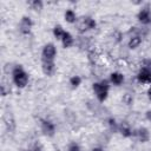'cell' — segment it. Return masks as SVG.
<instances>
[{
	"label": "cell",
	"instance_id": "1",
	"mask_svg": "<svg viewBox=\"0 0 151 151\" xmlns=\"http://www.w3.org/2000/svg\"><path fill=\"white\" fill-rule=\"evenodd\" d=\"M12 81L18 88H25L29 83V76L22 67V65H15L13 66L11 71Z\"/></svg>",
	"mask_w": 151,
	"mask_h": 151
},
{
	"label": "cell",
	"instance_id": "2",
	"mask_svg": "<svg viewBox=\"0 0 151 151\" xmlns=\"http://www.w3.org/2000/svg\"><path fill=\"white\" fill-rule=\"evenodd\" d=\"M92 91L99 103L106 101L109 98V92H110V81L109 80H100L96 81L92 84Z\"/></svg>",
	"mask_w": 151,
	"mask_h": 151
},
{
	"label": "cell",
	"instance_id": "3",
	"mask_svg": "<svg viewBox=\"0 0 151 151\" xmlns=\"http://www.w3.org/2000/svg\"><path fill=\"white\" fill-rule=\"evenodd\" d=\"M77 27L80 33H85L86 31L94 29L97 27V21L92 17H83L77 20Z\"/></svg>",
	"mask_w": 151,
	"mask_h": 151
},
{
	"label": "cell",
	"instance_id": "4",
	"mask_svg": "<svg viewBox=\"0 0 151 151\" xmlns=\"http://www.w3.org/2000/svg\"><path fill=\"white\" fill-rule=\"evenodd\" d=\"M57 47L53 42H47L41 50V61H54L57 57Z\"/></svg>",
	"mask_w": 151,
	"mask_h": 151
},
{
	"label": "cell",
	"instance_id": "5",
	"mask_svg": "<svg viewBox=\"0 0 151 151\" xmlns=\"http://www.w3.org/2000/svg\"><path fill=\"white\" fill-rule=\"evenodd\" d=\"M40 130L46 137H53L55 134V124L50 119H41L40 120Z\"/></svg>",
	"mask_w": 151,
	"mask_h": 151
},
{
	"label": "cell",
	"instance_id": "6",
	"mask_svg": "<svg viewBox=\"0 0 151 151\" xmlns=\"http://www.w3.org/2000/svg\"><path fill=\"white\" fill-rule=\"evenodd\" d=\"M32 28H33V21L27 15H24L21 17L20 19V22H19V31L22 35H29L31 32H32Z\"/></svg>",
	"mask_w": 151,
	"mask_h": 151
},
{
	"label": "cell",
	"instance_id": "7",
	"mask_svg": "<svg viewBox=\"0 0 151 151\" xmlns=\"http://www.w3.org/2000/svg\"><path fill=\"white\" fill-rule=\"evenodd\" d=\"M136 79L139 84H151V68L142 66L137 72Z\"/></svg>",
	"mask_w": 151,
	"mask_h": 151
},
{
	"label": "cell",
	"instance_id": "8",
	"mask_svg": "<svg viewBox=\"0 0 151 151\" xmlns=\"http://www.w3.org/2000/svg\"><path fill=\"white\" fill-rule=\"evenodd\" d=\"M137 19L142 25H150L151 24V8L149 6L143 7L137 13Z\"/></svg>",
	"mask_w": 151,
	"mask_h": 151
},
{
	"label": "cell",
	"instance_id": "9",
	"mask_svg": "<svg viewBox=\"0 0 151 151\" xmlns=\"http://www.w3.org/2000/svg\"><path fill=\"white\" fill-rule=\"evenodd\" d=\"M118 132L124 137V138H130L133 136L134 133V130L132 129L131 124L126 120H122L119 123V127H118Z\"/></svg>",
	"mask_w": 151,
	"mask_h": 151
},
{
	"label": "cell",
	"instance_id": "10",
	"mask_svg": "<svg viewBox=\"0 0 151 151\" xmlns=\"http://www.w3.org/2000/svg\"><path fill=\"white\" fill-rule=\"evenodd\" d=\"M133 136L138 139L139 143H147V142L150 140V132H149V130H147L146 127H144V126H140V127H138L137 130H134Z\"/></svg>",
	"mask_w": 151,
	"mask_h": 151
},
{
	"label": "cell",
	"instance_id": "11",
	"mask_svg": "<svg viewBox=\"0 0 151 151\" xmlns=\"http://www.w3.org/2000/svg\"><path fill=\"white\" fill-rule=\"evenodd\" d=\"M109 81L111 85L113 86H120L124 84L125 81V77L122 72H118V71H114V72H111L110 73V77H109Z\"/></svg>",
	"mask_w": 151,
	"mask_h": 151
},
{
	"label": "cell",
	"instance_id": "12",
	"mask_svg": "<svg viewBox=\"0 0 151 151\" xmlns=\"http://www.w3.org/2000/svg\"><path fill=\"white\" fill-rule=\"evenodd\" d=\"M55 70H57L55 61H41V71L45 76L52 77L55 73Z\"/></svg>",
	"mask_w": 151,
	"mask_h": 151
},
{
	"label": "cell",
	"instance_id": "13",
	"mask_svg": "<svg viewBox=\"0 0 151 151\" xmlns=\"http://www.w3.org/2000/svg\"><path fill=\"white\" fill-rule=\"evenodd\" d=\"M142 41H143L142 35H139V34H132L130 37L129 41H127V47L130 50H136V48H138L140 46Z\"/></svg>",
	"mask_w": 151,
	"mask_h": 151
},
{
	"label": "cell",
	"instance_id": "14",
	"mask_svg": "<svg viewBox=\"0 0 151 151\" xmlns=\"http://www.w3.org/2000/svg\"><path fill=\"white\" fill-rule=\"evenodd\" d=\"M61 45H63V47L64 48H71L73 45H74V38H73V35L70 33V32H65V34L63 35V38H61Z\"/></svg>",
	"mask_w": 151,
	"mask_h": 151
},
{
	"label": "cell",
	"instance_id": "15",
	"mask_svg": "<svg viewBox=\"0 0 151 151\" xmlns=\"http://www.w3.org/2000/svg\"><path fill=\"white\" fill-rule=\"evenodd\" d=\"M64 19H65V21L68 22V24H76L77 20H78V17H77V14H76V12H74L73 9L68 8V9H66L65 13H64Z\"/></svg>",
	"mask_w": 151,
	"mask_h": 151
},
{
	"label": "cell",
	"instance_id": "16",
	"mask_svg": "<svg viewBox=\"0 0 151 151\" xmlns=\"http://www.w3.org/2000/svg\"><path fill=\"white\" fill-rule=\"evenodd\" d=\"M65 29H64V27L61 26V25H55L54 27H53V31H52V33H53V37L57 39V40H61V38H63V35L65 34Z\"/></svg>",
	"mask_w": 151,
	"mask_h": 151
},
{
	"label": "cell",
	"instance_id": "17",
	"mask_svg": "<svg viewBox=\"0 0 151 151\" xmlns=\"http://www.w3.org/2000/svg\"><path fill=\"white\" fill-rule=\"evenodd\" d=\"M106 124H107V127L111 132H118V127H119V123L116 120V118L113 117H110L107 120H106Z\"/></svg>",
	"mask_w": 151,
	"mask_h": 151
},
{
	"label": "cell",
	"instance_id": "18",
	"mask_svg": "<svg viewBox=\"0 0 151 151\" xmlns=\"http://www.w3.org/2000/svg\"><path fill=\"white\" fill-rule=\"evenodd\" d=\"M28 6L31 7V9L35 12H40L44 8V2L41 0H31L28 1Z\"/></svg>",
	"mask_w": 151,
	"mask_h": 151
},
{
	"label": "cell",
	"instance_id": "19",
	"mask_svg": "<svg viewBox=\"0 0 151 151\" xmlns=\"http://www.w3.org/2000/svg\"><path fill=\"white\" fill-rule=\"evenodd\" d=\"M81 81H83V79L80 76H72L68 80V84L72 88H78L81 85Z\"/></svg>",
	"mask_w": 151,
	"mask_h": 151
},
{
	"label": "cell",
	"instance_id": "20",
	"mask_svg": "<svg viewBox=\"0 0 151 151\" xmlns=\"http://www.w3.org/2000/svg\"><path fill=\"white\" fill-rule=\"evenodd\" d=\"M22 151H44V146H42L39 142H34L28 149L22 150Z\"/></svg>",
	"mask_w": 151,
	"mask_h": 151
},
{
	"label": "cell",
	"instance_id": "21",
	"mask_svg": "<svg viewBox=\"0 0 151 151\" xmlns=\"http://www.w3.org/2000/svg\"><path fill=\"white\" fill-rule=\"evenodd\" d=\"M66 151H81V147H80V145H79L78 143H76V142H71V143L68 144Z\"/></svg>",
	"mask_w": 151,
	"mask_h": 151
},
{
	"label": "cell",
	"instance_id": "22",
	"mask_svg": "<svg viewBox=\"0 0 151 151\" xmlns=\"http://www.w3.org/2000/svg\"><path fill=\"white\" fill-rule=\"evenodd\" d=\"M123 101L126 104V105H131L132 103H133V97L131 96V94H129V93H126L124 97H123Z\"/></svg>",
	"mask_w": 151,
	"mask_h": 151
},
{
	"label": "cell",
	"instance_id": "23",
	"mask_svg": "<svg viewBox=\"0 0 151 151\" xmlns=\"http://www.w3.org/2000/svg\"><path fill=\"white\" fill-rule=\"evenodd\" d=\"M145 117H146V119H147L149 122H151V110L146 111V113H145Z\"/></svg>",
	"mask_w": 151,
	"mask_h": 151
},
{
	"label": "cell",
	"instance_id": "24",
	"mask_svg": "<svg viewBox=\"0 0 151 151\" xmlns=\"http://www.w3.org/2000/svg\"><path fill=\"white\" fill-rule=\"evenodd\" d=\"M146 96H147V98H149V100L151 101V86L147 88V91H146Z\"/></svg>",
	"mask_w": 151,
	"mask_h": 151
},
{
	"label": "cell",
	"instance_id": "25",
	"mask_svg": "<svg viewBox=\"0 0 151 151\" xmlns=\"http://www.w3.org/2000/svg\"><path fill=\"white\" fill-rule=\"evenodd\" d=\"M91 151H104V149L100 147V146H94V147L91 149Z\"/></svg>",
	"mask_w": 151,
	"mask_h": 151
}]
</instances>
